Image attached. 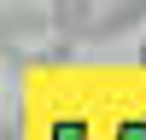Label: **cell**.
<instances>
[{"instance_id":"cell-1","label":"cell","mask_w":146,"mask_h":140,"mask_svg":"<svg viewBox=\"0 0 146 140\" xmlns=\"http://www.w3.org/2000/svg\"><path fill=\"white\" fill-rule=\"evenodd\" d=\"M140 18H146V0H53V23L70 41H105Z\"/></svg>"},{"instance_id":"cell-2","label":"cell","mask_w":146,"mask_h":140,"mask_svg":"<svg viewBox=\"0 0 146 140\" xmlns=\"http://www.w3.org/2000/svg\"><path fill=\"white\" fill-rule=\"evenodd\" d=\"M53 140H88V123L58 117V123H53ZM117 140H146V117H129V123L117 128Z\"/></svg>"},{"instance_id":"cell-3","label":"cell","mask_w":146,"mask_h":140,"mask_svg":"<svg viewBox=\"0 0 146 140\" xmlns=\"http://www.w3.org/2000/svg\"><path fill=\"white\" fill-rule=\"evenodd\" d=\"M140 58H146V47H140Z\"/></svg>"}]
</instances>
